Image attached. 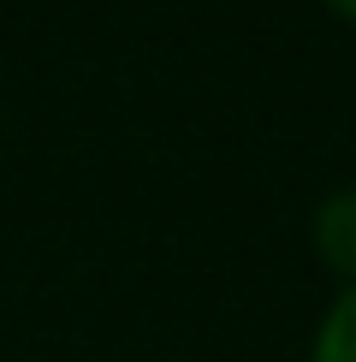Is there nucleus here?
I'll use <instances>...</instances> for the list:
<instances>
[{"instance_id":"obj_1","label":"nucleus","mask_w":356,"mask_h":362,"mask_svg":"<svg viewBox=\"0 0 356 362\" xmlns=\"http://www.w3.org/2000/svg\"><path fill=\"white\" fill-rule=\"evenodd\" d=\"M309 244H315V262L338 285H356V185H338L315 202Z\"/></svg>"},{"instance_id":"obj_2","label":"nucleus","mask_w":356,"mask_h":362,"mask_svg":"<svg viewBox=\"0 0 356 362\" xmlns=\"http://www.w3.org/2000/svg\"><path fill=\"white\" fill-rule=\"evenodd\" d=\"M309 362H356V285H338L333 303L321 309L315 339H309Z\"/></svg>"},{"instance_id":"obj_3","label":"nucleus","mask_w":356,"mask_h":362,"mask_svg":"<svg viewBox=\"0 0 356 362\" xmlns=\"http://www.w3.org/2000/svg\"><path fill=\"white\" fill-rule=\"evenodd\" d=\"M326 12H333V18H345V24H356V0H321Z\"/></svg>"}]
</instances>
